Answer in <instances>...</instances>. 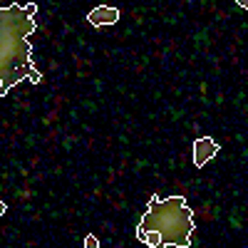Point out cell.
Masks as SVG:
<instances>
[{
  "instance_id": "cell-1",
  "label": "cell",
  "mask_w": 248,
  "mask_h": 248,
  "mask_svg": "<svg viewBox=\"0 0 248 248\" xmlns=\"http://www.w3.org/2000/svg\"><path fill=\"white\" fill-rule=\"evenodd\" d=\"M37 3L5 5L0 8V94H8L10 87L30 79L32 85L43 82V72L32 65L30 35L37 23Z\"/></svg>"
},
{
  "instance_id": "cell-2",
  "label": "cell",
  "mask_w": 248,
  "mask_h": 248,
  "mask_svg": "<svg viewBox=\"0 0 248 248\" xmlns=\"http://www.w3.org/2000/svg\"><path fill=\"white\" fill-rule=\"evenodd\" d=\"M194 229V211L189 209L184 196H152L147 211L137 223V238L152 248H189Z\"/></svg>"
},
{
  "instance_id": "cell-5",
  "label": "cell",
  "mask_w": 248,
  "mask_h": 248,
  "mask_svg": "<svg viewBox=\"0 0 248 248\" xmlns=\"http://www.w3.org/2000/svg\"><path fill=\"white\" fill-rule=\"evenodd\" d=\"M85 246H87V248H99V241H97L94 236H87V238H85Z\"/></svg>"
},
{
  "instance_id": "cell-6",
  "label": "cell",
  "mask_w": 248,
  "mask_h": 248,
  "mask_svg": "<svg viewBox=\"0 0 248 248\" xmlns=\"http://www.w3.org/2000/svg\"><path fill=\"white\" fill-rule=\"evenodd\" d=\"M236 3H238L241 8H246V10H248V0H236Z\"/></svg>"
},
{
  "instance_id": "cell-4",
  "label": "cell",
  "mask_w": 248,
  "mask_h": 248,
  "mask_svg": "<svg viewBox=\"0 0 248 248\" xmlns=\"http://www.w3.org/2000/svg\"><path fill=\"white\" fill-rule=\"evenodd\" d=\"M119 17H122L119 8H112V5H97L94 10H90L87 23H90L92 28H105V25H114V23H119Z\"/></svg>"
},
{
  "instance_id": "cell-3",
  "label": "cell",
  "mask_w": 248,
  "mask_h": 248,
  "mask_svg": "<svg viewBox=\"0 0 248 248\" xmlns=\"http://www.w3.org/2000/svg\"><path fill=\"white\" fill-rule=\"evenodd\" d=\"M218 152H221V144L218 141H214L211 137H201V139L194 141V164H196L199 169H203Z\"/></svg>"
}]
</instances>
